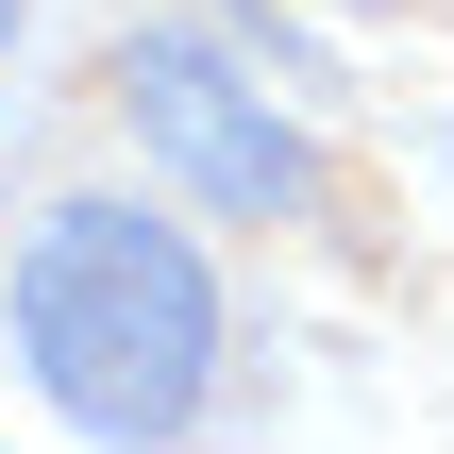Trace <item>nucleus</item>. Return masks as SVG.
<instances>
[{
	"label": "nucleus",
	"mask_w": 454,
	"mask_h": 454,
	"mask_svg": "<svg viewBox=\"0 0 454 454\" xmlns=\"http://www.w3.org/2000/svg\"><path fill=\"white\" fill-rule=\"evenodd\" d=\"M0 337L34 371V404L101 454H185L219 421V270L185 236V202H135V185H67L34 202L17 270H0Z\"/></svg>",
	"instance_id": "f257e3e1"
},
{
	"label": "nucleus",
	"mask_w": 454,
	"mask_h": 454,
	"mask_svg": "<svg viewBox=\"0 0 454 454\" xmlns=\"http://www.w3.org/2000/svg\"><path fill=\"white\" fill-rule=\"evenodd\" d=\"M118 118H135V152L168 168V202H185V219H236V236L320 219V135L236 67V34L152 17V34L118 51Z\"/></svg>",
	"instance_id": "f03ea898"
}]
</instances>
